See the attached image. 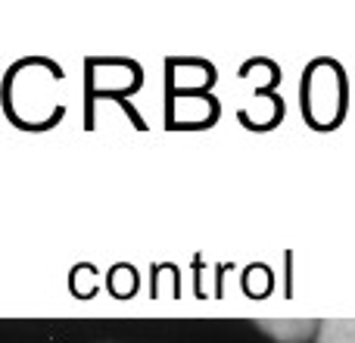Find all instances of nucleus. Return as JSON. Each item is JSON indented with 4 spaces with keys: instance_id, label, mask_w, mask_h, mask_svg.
Here are the masks:
<instances>
[{
    "instance_id": "nucleus-1",
    "label": "nucleus",
    "mask_w": 355,
    "mask_h": 343,
    "mask_svg": "<svg viewBox=\"0 0 355 343\" xmlns=\"http://www.w3.org/2000/svg\"><path fill=\"white\" fill-rule=\"evenodd\" d=\"M259 328L284 343H302L312 331H318V321H259Z\"/></svg>"
},
{
    "instance_id": "nucleus-2",
    "label": "nucleus",
    "mask_w": 355,
    "mask_h": 343,
    "mask_svg": "<svg viewBox=\"0 0 355 343\" xmlns=\"http://www.w3.org/2000/svg\"><path fill=\"white\" fill-rule=\"evenodd\" d=\"M318 343H355V319H327L318 321Z\"/></svg>"
}]
</instances>
